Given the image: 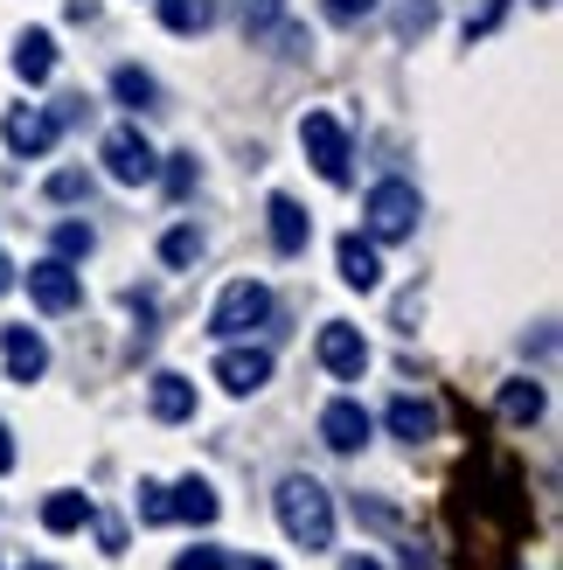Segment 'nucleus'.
Listing matches in <instances>:
<instances>
[{"label":"nucleus","mask_w":563,"mask_h":570,"mask_svg":"<svg viewBox=\"0 0 563 570\" xmlns=\"http://www.w3.org/2000/svg\"><path fill=\"white\" fill-rule=\"evenodd\" d=\"M432 28V0H404V36H425Z\"/></svg>","instance_id":"obj_30"},{"label":"nucleus","mask_w":563,"mask_h":570,"mask_svg":"<svg viewBox=\"0 0 563 570\" xmlns=\"http://www.w3.org/2000/svg\"><path fill=\"white\" fill-rule=\"evenodd\" d=\"M8 285H14V265H8V250H0V293H8Z\"/></svg>","instance_id":"obj_33"},{"label":"nucleus","mask_w":563,"mask_h":570,"mask_svg":"<svg viewBox=\"0 0 563 570\" xmlns=\"http://www.w3.org/2000/svg\"><path fill=\"white\" fill-rule=\"evenodd\" d=\"M175 570H230V557L203 543V550H181V557H175Z\"/></svg>","instance_id":"obj_28"},{"label":"nucleus","mask_w":563,"mask_h":570,"mask_svg":"<svg viewBox=\"0 0 563 570\" xmlns=\"http://www.w3.org/2000/svg\"><path fill=\"white\" fill-rule=\"evenodd\" d=\"M536 8H556V0H536Z\"/></svg>","instance_id":"obj_36"},{"label":"nucleus","mask_w":563,"mask_h":570,"mask_svg":"<svg viewBox=\"0 0 563 570\" xmlns=\"http://www.w3.org/2000/svg\"><path fill=\"white\" fill-rule=\"evenodd\" d=\"M320 8H327V21L355 28V21H369V14H376V0H320Z\"/></svg>","instance_id":"obj_27"},{"label":"nucleus","mask_w":563,"mask_h":570,"mask_svg":"<svg viewBox=\"0 0 563 570\" xmlns=\"http://www.w3.org/2000/svg\"><path fill=\"white\" fill-rule=\"evenodd\" d=\"M139 522H175V515H167V488H160V480H139Z\"/></svg>","instance_id":"obj_24"},{"label":"nucleus","mask_w":563,"mask_h":570,"mask_svg":"<svg viewBox=\"0 0 563 570\" xmlns=\"http://www.w3.org/2000/svg\"><path fill=\"white\" fill-rule=\"evenodd\" d=\"M265 321H271V285L265 278H230V285H223V299L209 306V334L216 341H237V334L265 327Z\"/></svg>","instance_id":"obj_3"},{"label":"nucleus","mask_w":563,"mask_h":570,"mask_svg":"<svg viewBox=\"0 0 563 570\" xmlns=\"http://www.w3.org/2000/svg\"><path fill=\"white\" fill-rule=\"evenodd\" d=\"M342 570H383V563H376V557H348Z\"/></svg>","instance_id":"obj_34"},{"label":"nucleus","mask_w":563,"mask_h":570,"mask_svg":"<svg viewBox=\"0 0 563 570\" xmlns=\"http://www.w3.org/2000/svg\"><path fill=\"white\" fill-rule=\"evenodd\" d=\"M417 216H425V203H417L411 181H376L369 203H362V223H369V244H404L417 237Z\"/></svg>","instance_id":"obj_2"},{"label":"nucleus","mask_w":563,"mask_h":570,"mask_svg":"<svg viewBox=\"0 0 563 570\" xmlns=\"http://www.w3.org/2000/svg\"><path fill=\"white\" fill-rule=\"evenodd\" d=\"M160 21L175 28V36H203L216 21V0H160Z\"/></svg>","instance_id":"obj_21"},{"label":"nucleus","mask_w":563,"mask_h":570,"mask_svg":"<svg viewBox=\"0 0 563 570\" xmlns=\"http://www.w3.org/2000/svg\"><path fill=\"white\" fill-rule=\"evenodd\" d=\"M111 98H119L126 111H160V83L126 63V70H111Z\"/></svg>","instance_id":"obj_18"},{"label":"nucleus","mask_w":563,"mask_h":570,"mask_svg":"<svg viewBox=\"0 0 563 570\" xmlns=\"http://www.w3.org/2000/svg\"><path fill=\"white\" fill-rule=\"evenodd\" d=\"M0 139H8L14 154L36 160V154H49V147H56V111H42V105H14L8 119H0Z\"/></svg>","instance_id":"obj_10"},{"label":"nucleus","mask_w":563,"mask_h":570,"mask_svg":"<svg viewBox=\"0 0 563 570\" xmlns=\"http://www.w3.org/2000/svg\"><path fill=\"white\" fill-rule=\"evenodd\" d=\"M0 362H8V383H42L49 341L36 327H0Z\"/></svg>","instance_id":"obj_9"},{"label":"nucleus","mask_w":563,"mask_h":570,"mask_svg":"<svg viewBox=\"0 0 563 570\" xmlns=\"http://www.w3.org/2000/svg\"><path fill=\"white\" fill-rule=\"evenodd\" d=\"M389 432L411 439V445H425L438 432V411L425 404V396H397V404H389Z\"/></svg>","instance_id":"obj_17"},{"label":"nucleus","mask_w":563,"mask_h":570,"mask_svg":"<svg viewBox=\"0 0 563 570\" xmlns=\"http://www.w3.org/2000/svg\"><path fill=\"white\" fill-rule=\"evenodd\" d=\"M28 299L42 313H70L83 306V278L70 272V258H42V265H28Z\"/></svg>","instance_id":"obj_7"},{"label":"nucleus","mask_w":563,"mask_h":570,"mask_svg":"<svg viewBox=\"0 0 563 570\" xmlns=\"http://www.w3.org/2000/svg\"><path fill=\"white\" fill-rule=\"evenodd\" d=\"M98 154H105V167H111V181H126V188L160 181V154L147 147V132H139V126H111Z\"/></svg>","instance_id":"obj_5"},{"label":"nucleus","mask_w":563,"mask_h":570,"mask_svg":"<svg viewBox=\"0 0 563 570\" xmlns=\"http://www.w3.org/2000/svg\"><path fill=\"white\" fill-rule=\"evenodd\" d=\"M314 355H320V368L334 383H362V368H369V341H362L348 321H327L320 341H314Z\"/></svg>","instance_id":"obj_6"},{"label":"nucleus","mask_w":563,"mask_h":570,"mask_svg":"<svg viewBox=\"0 0 563 570\" xmlns=\"http://www.w3.org/2000/svg\"><path fill=\"white\" fill-rule=\"evenodd\" d=\"M77 195H91V175H77V167L49 175V203H77Z\"/></svg>","instance_id":"obj_26"},{"label":"nucleus","mask_w":563,"mask_h":570,"mask_svg":"<svg viewBox=\"0 0 563 570\" xmlns=\"http://www.w3.org/2000/svg\"><path fill=\"white\" fill-rule=\"evenodd\" d=\"M195 181H203V167H195V154H175V167H167V188H175V195H188Z\"/></svg>","instance_id":"obj_29"},{"label":"nucleus","mask_w":563,"mask_h":570,"mask_svg":"<svg viewBox=\"0 0 563 570\" xmlns=\"http://www.w3.org/2000/svg\"><path fill=\"white\" fill-rule=\"evenodd\" d=\"M265 216H271V250H278V258H299V250L314 244V216H306L293 195H271Z\"/></svg>","instance_id":"obj_12"},{"label":"nucleus","mask_w":563,"mask_h":570,"mask_svg":"<svg viewBox=\"0 0 563 570\" xmlns=\"http://www.w3.org/2000/svg\"><path fill=\"white\" fill-rule=\"evenodd\" d=\"M258 14H278V0H258Z\"/></svg>","instance_id":"obj_35"},{"label":"nucleus","mask_w":563,"mask_h":570,"mask_svg":"<svg viewBox=\"0 0 563 570\" xmlns=\"http://www.w3.org/2000/svg\"><path fill=\"white\" fill-rule=\"evenodd\" d=\"M36 570H49V563H36Z\"/></svg>","instance_id":"obj_37"},{"label":"nucleus","mask_w":563,"mask_h":570,"mask_svg":"<svg viewBox=\"0 0 563 570\" xmlns=\"http://www.w3.org/2000/svg\"><path fill=\"white\" fill-rule=\"evenodd\" d=\"M501 14H508V0H481V14H466V42H481L501 28Z\"/></svg>","instance_id":"obj_25"},{"label":"nucleus","mask_w":563,"mask_h":570,"mask_svg":"<svg viewBox=\"0 0 563 570\" xmlns=\"http://www.w3.org/2000/svg\"><path fill=\"white\" fill-rule=\"evenodd\" d=\"M369 432H376V424H369V411H362L355 396H334V404L320 411V439L334 452H362V445H369Z\"/></svg>","instance_id":"obj_11"},{"label":"nucleus","mask_w":563,"mask_h":570,"mask_svg":"<svg viewBox=\"0 0 563 570\" xmlns=\"http://www.w3.org/2000/svg\"><path fill=\"white\" fill-rule=\"evenodd\" d=\"M230 570H278V563H265V557H230Z\"/></svg>","instance_id":"obj_32"},{"label":"nucleus","mask_w":563,"mask_h":570,"mask_svg":"<svg viewBox=\"0 0 563 570\" xmlns=\"http://www.w3.org/2000/svg\"><path fill=\"white\" fill-rule=\"evenodd\" d=\"M8 466H14V432L0 424V473H8Z\"/></svg>","instance_id":"obj_31"},{"label":"nucleus","mask_w":563,"mask_h":570,"mask_svg":"<svg viewBox=\"0 0 563 570\" xmlns=\"http://www.w3.org/2000/svg\"><path fill=\"white\" fill-rule=\"evenodd\" d=\"M271 508H278V529H286L299 550H327L334 543V501H327V488L314 473H286Z\"/></svg>","instance_id":"obj_1"},{"label":"nucleus","mask_w":563,"mask_h":570,"mask_svg":"<svg viewBox=\"0 0 563 570\" xmlns=\"http://www.w3.org/2000/svg\"><path fill=\"white\" fill-rule=\"evenodd\" d=\"M91 244H98L91 223H56V258H91Z\"/></svg>","instance_id":"obj_23"},{"label":"nucleus","mask_w":563,"mask_h":570,"mask_svg":"<svg viewBox=\"0 0 563 570\" xmlns=\"http://www.w3.org/2000/svg\"><path fill=\"white\" fill-rule=\"evenodd\" d=\"M195 258H203V230H195V223H175V230L160 237V265L167 272H188Z\"/></svg>","instance_id":"obj_22"},{"label":"nucleus","mask_w":563,"mask_h":570,"mask_svg":"<svg viewBox=\"0 0 563 570\" xmlns=\"http://www.w3.org/2000/svg\"><path fill=\"white\" fill-rule=\"evenodd\" d=\"M216 383L230 396H258L271 383V348H223L216 355Z\"/></svg>","instance_id":"obj_8"},{"label":"nucleus","mask_w":563,"mask_h":570,"mask_svg":"<svg viewBox=\"0 0 563 570\" xmlns=\"http://www.w3.org/2000/svg\"><path fill=\"white\" fill-rule=\"evenodd\" d=\"M342 278L355 285V293H376L383 285V258H376L369 237H342Z\"/></svg>","instance_id":"obj_15"},{"label":"nucleus","mask_w":563,"mask_h":570,"mask_svg":"<svg viewBox=\"0 0 563 570\" xmlns=\"http://www.w3.org/2000/svg\"><path fill=\"white\" fill-rule=\"evenodd\" d=\"M299 147H306V160H314V175L320 181H334V188H342L348 181V126L342 119H334V111H306V119H299Z\"/></svg>","instance_id":"obj_4"},{"label":"nucleus","mask_w":563,"mask_h":570,"mask_svg":"<svg viewBox=\"0 0 563 570\" xmlns=\"http://www.w3.org/2000/svg\"><path fill=\"white\" fill-rule=\"evenodd\" d=\"M83 522H91V501H83V494H49V501H42V529H49V535H70V529H83Z\"/></svg>","instance_id":"obj_20"},{"label":"nucleus","mask_w":563,"mask_h":570,"mask_svg":"<svg viewBox=\"0 0 563 570\" xmlns=\"http://www.w3.org/2000/svg\"><path fill=\"white\" fill-rule=\"evenodd\" d=\"M501 417H508V424H536L543 417V383H529V376L501 383Z\"/></svg>","instance_id":"obj_19"},{"label":"nucleus","mask_w":563,"mask_h":570,"mask_svg":"<svg viewBox=\"0 0 563 570\" xmlns=\"http://www.w3.org/2000/svg\"><path fill=\"white\" fill-rule=\"evenodd\" d=\"M167 515L209 529L216 522V488H209V480H181V488H167Z\"/></svg>","instance_id":"obj_14"},{"label":"nucleus","mask_w":563,"mask_h":570,"mask_svg":"<svg viewBox=\"0 0 563 570\" xmlns=\"http://www.w3.org/2000/svg\"><path fill=\"white\" fill-rule=\"evenodd\" d=\"M49 70H56V42H49V28H28V36L14 42V77L49 83Z\"/></svg>","instance_id":"obj_16"},{"label":"nucleus","mask_w":563,"mask_h":570,"mask_svg":"<svg viewBox=\"0 0 563 570\" xmlns=\"http://www.w3.org/2000/svg\"><path fill=\"white\" fill-rule=\"evenodd\" d=\"M147 411H154L160 424L195 417V383H188V376H175V368H160V376L147 383Z\"/></svg>","instance_id":"obj_13"}]
</instances>
